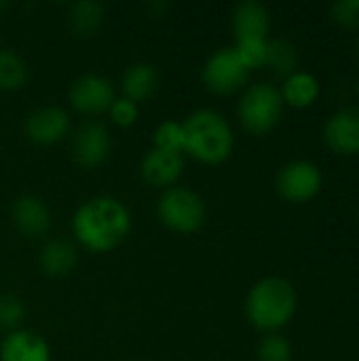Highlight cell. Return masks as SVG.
I'll return each instance as SVG.
<instances>
[{"label":"cell","instance_id":"cell-1","mask_svg":"<svg viewBox=\"0 0 359 361\" xmlns=\"http://www.w3.org/2000/svg\"><path fill=\"white\" fill-rule=\"evenodd\" d=\"M131 231L129 209L114 197H93L85 201L72 218L76 241L95 254L118 247Z\"/></svg>","mask_w":359,"mask_h":361},{"label":"cell","instance_id":"cell-2","mask_svg":"<svg viewBox=\"0 0 359 361\" xmlns=\"http://www.w3.org/2000/svg\"><path fill=\"white\" fill-rule=\"evenodd\" d=\"M298 294L284 277H264L252 286L245 298V315L250 324L262 332L281 330L296 313Z\"/></svg>","mask_w":359,"mask_h":361},{"label":"cell","instance_id":"cell-3","mask_svg":"<svg viewBox=\"0 0 359 361\" xmlns=\"http://www.w3.org/2000/svg\"><path fill=\"white\" fill-rule=\"evenodd\" d=\"M186 135V152L207 165L226 161L235 148V133L229 121L209 108L197 110L182 121Z\"/></svg>","mask_w":359,"mask_h":361},{"label":"cell","instance_id":"cell-4","mask_svg":"<svg viewBox=\"0 0 359 361\" xmlns=\"http://www.w3.org/2000/svg\"><path fill=\"white\" fill-rule=\"evenodd\" d=\"M284 97L275 85L256 82L250 85L237 106L241 125L254 135H267L273 131L284 114Z\"/></svg>","mask_w":359,"mask_h":361},{"label":"cell","instance_id":"cell-5","mask_svg":"<svg viewBox=\"0 0 359 361\" xmlns=\"http://www.w3.org/2000/svg\"><path fill=\"white\" fill-rule=\"evenodd\" d=\"M159 220L174 233L190 235L203 228L207 220L205 201L199 192L186 186H171L167 188L157 205Z\"/></svg>","mask_w":359,"mask_h":361},{"label":"cell","instance_id":"cell-6","mask_svg":"<svg viewBox=\"0 0 359 361\" xmlns=\"http://www.w3.org/2000/svg\"><path fill=\"white\" fill-rule=\"evenodd\" d=\"M248 76H250V70L239 59L233 47H224L212 53L201 70L203 85L212 93H218V95H231L239 91L248 82Z\"/></svg>","mask_w":359,"mask_h":361},{"label":"cell","instance_id":"cell-7","mask_svg":"<svg viewBox=\"0 0 359 361\" xmlns=\"http://www.w3.org/2000/svg\"><path fill=\"white\" fill-rule=\"evenodd\" d=\"M322 184H324L322 169L313 161H305V159L286 163L275 178L277 192L290 203L311 201L322 190Z\"/></svg>","mask_w":359,"mask_h":361},{"label":"cell","instance_id":"cell-8","mask_svg":"<svg viewBox=\"0 0 359 361\" xmlns=\"http://www.w3.org/2000/svg\"><path fill=\"white\" fill-rule=\"evenodd\" d=\"M68 99L76 112L95 116V114L108 112L116 95L108 78L99 74H83L70 85Z\"/></svg>","mask_w":359,"mask_h":361},{"label":"cell","instance_id":"cell-9","mask_svg":"<svg viewBox=\"0 0 359 361\" xmlns=\"http://www.w3.org/2000/svg\"><path fill=\"white\" fill-rule=\"evenodd\" d=\"M110 154V133L104 123L87 121L83 123L72 140V157L83 169L99 167Z\"/></svg>","mask_w":359,"mask_h":361},{"label":"cell","instance_id":"cell-10","mask_svg":"<svg viewBox=\"0 0 359 361\" xmlns=\"http://www.w3.org/2000/svg\"><path fill=\"white\" fill-rule=\"evenodd\" d=\"M324 142L339 154H359V106H345L324 123Z\"/></svg>","mask_w":359,"mask_h":361},{"label":"cell","instance_id":"cell-11","mask_svg":"<svg viewBox=\"0 0 359 361\" xmlns=\"http://www.w3.org/2000/svg\"><path fill=\"white\" fill-rule=\"evenodd\" d=\"M25 135L38 146H51L61 142L70 131V114L59 106H42L28 114Z\"/></svg>","mask_w":359,"mask_h":361},{"label":"cell","instance_id":"cell-12","mask_svg":"<svg viewBox=\"0 0 359 361\" xmlns=\"http://www.w3.org/2000/svg\"><path fill=\"white\" fill-rule=\"evenodd\" d=\"M182 171H184V157L182 154L157 150V148H150L140 163L142 180L152 188H165L167 190V188L176 186Z\"/></svg>","mask_w":359,"mask_h":361},{"label":"cell","instance_id":"cell-13","mask_svg":"<svg viewBox=\"0 0 359 361\" xmlns=\"http://www.w3.org/2000/svg\"><path fill=\"white\" fill-rule=\"evenodd\" d=\"M13 222L17 231L28 239L44 237L53 226L49 205L36 195H23L13 203Z\"/></svg>","mask_w":359,"mask_h":361},{"label":"cell","instance_id":"cell-14","mask_svg":"<svg viewBox=\"0 0 359 361\" xmlns=\"http://www.w3.org/2000/svg\"><path fill=\"white\" fill-rule=\"evenodd\" d=\"M271 11L258 0L239 2L233 11V34L239 40H269Z\"/></svg>","mask_w":359,"mask_h":361},{"label":"cell","instance_id":"cell-15","mask_svg":"<svg viewBox=\"0 0 359 361\" xmlns=\"http://www.w3.org/2000/svg\"><path fill=\"white\" fill-rule=\"evenodd\" d=\"M0 361H51V347L40 334L19 328L2 341Z\"/></svg>","mask_w":359,"mask_h":361},{"label":"cell","instance_id":"cell-16","mask_svg":"<svg viewBox=\"0 0 359 361\" xmlns=\"http://www.w3.org/2000/svg\"><path fill=\"white\" fill-rule=\"evenodd\" d=\"M159 82H161L159 70L152 63L142 61V63H133L125 70L121 87H123V93L127 99L140 104V102L150 99L159 91Z\"/></svg>","mask_w":359,"mask_h":361},{"label":"cell","instance_id":"cell-17","mask_svg":"<svg viewBox=\"0 0 359 361\" xmlns=\"http://www.w3.org/2000/svg\"><path fill=\"white\" fill-rule=\"evenodd\" d=\"M320 78L313 72L296 70L284 78L279 93L284 97V104H290L294 108H309L320 97Z\"/></svg>","mask_w":359,"mask_h":361},{"label":"cell","instance_id":"cell-18","mask_svg":"<svg viewBox=\"0 0 359 361\" xmlns=\"http://www.w3.org/2000/svg\"><path fill=\"white\" fill-rule=\"evenodd\" d=\"M76 260V247L66 239H53L40 252V269L49 277H66L74 271Z\"/></svg>","mask_w":359,"mask_h":361},{"label":"cell","instance_id":"cell-19","mask_svg":"<svg viewBox=\"0 0 359 361\" xmlns=\"http://www.w3.org/2000/svg\"><path fill=\"white\" fill-rule=\"evenodd\" d=\"M106 21V8L95 0H78L68 8V25L76 36L89 38L99 32Z\"/></svg>","mask_w":359,"mask_h":361},{"label":"cell","instance_id":"cell-20","mask_svg":"<svg viewBox=\"0 0 359 361\" xmlns=\"http://www.w3.org/2000/svg\"><path fill=\"white\" fill-rule=\"evenodd\" d=\"M267 66L277 74V76H290L292 72L298 70V49L286 40V38H275L269 40V55H267Z\"/></svg>","mask_w":359,"mask_h":361},{"label":"cell","instance_id":"cell-21","mask_svg":"<svg viewBox=\"0 0 359 361\" xmlns=\"http://www.w3.org/2000/svg\"><path fill=\"white\" fill-rule=\"evenodd\" d=\"M28 80V66L15 53L0 49V89L2 91H17Z\"/></svg>","mask_w":359,"mask_h":361},{"label":"cell","instance_id":"cell-22","mask_svg":"<svg viewBox=\"0 0 359 361\" xmlns=\"http://www.w3.org/2000/svg\"><path fill=\"white\" fill-rule=\"evenodd\" d=\"M152 148L165 150V152H176L184 154L186 152V135L182 123L176 121H163L154 133H152Z\"/></svg>","mask_w":359,"mask_h":361},{"label":"cell","instance_id":"cell-23","mask_svg":"<svg viewBox=\"0 0 359 361\" xmlns=\"http://www.w3.org/2000/svg\"><path fill=\"white\" fill-rule=\"evenodd\" d=\"M258 360L260 361H292V345L290 341L279 334H267L258 345Z\"/></svg>","mask_w":359,"mask_h":361},{"label":"cell","instance_id":"cell-24","mask_svg":"<svg viewBox=\"0 0 359 361\" xmlns=\"http://www.w3.org/2000/svg\"><path fill=\"white\" fill-rule=\"evenodd\" d=\"M239 55V59L248 66V70L267 66L269 55V40H239L233 47Z\"/></svg>","mask_w":359,"mask_h":361},{"label":"cell","instance_id":"cell-25","mask_svg":"<svg viewBox=\"0 0 359 361\" xmlns=\"http://www.w3.org/2000/svg\"><path fill=\"white\" fill-rule=\"evenodd\" d=\"M23 317H25V307L21 298L15 294H2L0 296V328L15 332L19 330Z\"/></svg>","mask_w":359,"mask_h":361},{"label":"cell","instance_id":"cell-26","mask_svg":"<svg viewBox=\"0 0 359 361\" xmlns=\"http://www.w3.org/2000/svg\"><path fill=\"white\" fill-rule=\"evenodd\" d=\"M330 17L343 27H359V0H336L328 6Z\"/></svg>","mask_w":359,"mask_h":361},{"label":"cell","instance_id":"cell-27","mask_svg":"<svg viewBox=\"0 0 359 361\" xmlns=\"http://www.w3.org/2000/svg\"><path fill=\"white\" fill-rule=\"evenodd\" d=\"M108 114H110V118H112L114 125H118V127H131V125H135V121L140 116V108H138L135 102H131L127 97H116L112 102Z\"/></svg>","mask_w":359,"mask_h":361},{"label":"cell","instance_id":"cell-28","mask_svg":"<svg viewBox=\"0 0 359 361\" xmlns=\"http://www.w3.org/2000/svg\"><path fill=\"white\" fill-rule=\"evenodd\" d=\"M6 6H8V4H6V2H4V0H0V13H2V11H4V8H6Z\"/></svg>","mask_w":359,"mask_h":361},{"label":"cell","instance_id":"cell-29","mask_svg":"<svg viewBox=\"0 0 359 361\" xmlns=\"http://www.w3.org/2000/svg\"><path fill=\"white\" fill-rule=\"evenodd\" d=\"M355 49H358V55H359V38H358V44H355Z\"/></svg>","mask_w":359,"mask_h":361},{"label":"cell","instance_id":"cell-30","mask_svg":"<svg viewBox=\"0 0 359 361\" xmlns=\"http://www.w3.org/2000/svg\"><path fill=\"white\" fill-rule=\"evenodd\" d=\"M0 47H2V34H0Z\"/></svg>","mask_w":359,"mask_h":361},{"label":"cell","instance_id":"cell-31","mask_svg":"<svg viewBox=\"0 0 359 361\" xmlns=\"http://www.w3.org/2000/svg\"><path fill=\"white\" fill-rule=\"evenodd\" d=\"M358 89H359V80H358Z\"/></svg>","mask_w":359,"mask_h":361}]
</instances>
